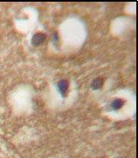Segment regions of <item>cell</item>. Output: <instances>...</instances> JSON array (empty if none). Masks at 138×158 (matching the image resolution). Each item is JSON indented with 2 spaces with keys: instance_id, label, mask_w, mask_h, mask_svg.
Listing matches in <instances>:
<instances>
[{
  "instance_id": "cell-2",
  "label": "cell",
  "mask_w": 138,
  "mask_h": 158,
  "mask_svg": "<svg viewBox=\"0 0 138 158\" xmlns=\"http://www.w3.org/2000/svg\"><path fill=\"white\" fill-rule=\"evenodd\" d=\"M57 86H58V89L60 90L61 95L64 97L65 95V93L67 91L68 88H69V82L66 79H61L60 81H59Z\"/></svg>"
},
{
  "instance_id": "cell-4",
  "label": "cell",
  "mask_w": 138,
  "mask_h": 158,
  "mask_svg": "<svg viewBox=\"0 0 138 158\" xmlns=\"http://www.w3.org/2000/svg\"><path fill=\"white\" fill-rule=\"evenodd\" d=\"M123 100L120 99V98H117V99H115V100L112 103L111 106L112 108L114 109V110H117V109H121L123 105Z\"/></svg>"
},
{
  "instance_id": "cell-1",
  "label": "cell",
  "mask_w": 138,
  "mask_h": 158,
  "mask_svg": "<svg viewBox=\"0 0 138 158\" xmlns=\"http://www.w3.org/2000/svg\"><path fill=\"white\" fill-rule=\"evenodd\" d=\"M46 40V35L43 33H36L33 37L32 39V43L33 46H39L41 43H43Z\"/></svg>"
},
{
  "instance_id": "cell-3",
  "label": "cell",
  "mask_w": 138,
  "mask_h": 158,
  "mask_svg": "<svg viewBox=\"0 0 138 158\" xmlns=\"http://www.w3.org/2000/svg\"><path fill=\"white\" fill-rule=\"evenodd\" d=\"M102 85H103V79L101 78H97V79H94V81L92 82L91 84V87H92L93 90H98L102 87Z\"/></svg>"
}]
</instances>
